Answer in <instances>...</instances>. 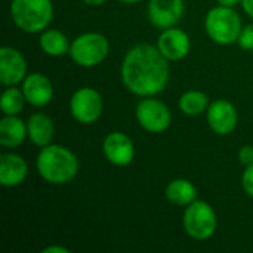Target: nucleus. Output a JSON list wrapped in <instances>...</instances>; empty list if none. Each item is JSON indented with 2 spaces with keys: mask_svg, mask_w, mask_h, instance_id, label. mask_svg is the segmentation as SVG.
<instances>
[{
  "mask_svg": "<svg viewBox=\"0 0 253 253\" xmlns=\"http://www.w3.org/2000/svg\"><path fill=\"white\" fill-rule=\"evenodd\" d=\"M209 105L208 96L200 90H188L179 98V108L185 116H199Z\"/></svg>",
  "mask_w": 253,
  "mask_h": 253,
  "instance_id": "aec40b11",
  "label": "nucleus"
},
{
  "mask_svg": "<svg viewBox=\"0 0 253 253\" xmlns=\"http://www.w3.org/2000/svg\"><path fill=\"white\" fill-rule=\"evenodd\" d=\"M110 50L108 40L101 33H84L76 37L70 46L71 59L80 67H95L101 64Z\"/></svg>",
  "mask_w": 253,
  "mask_h": 253,
  "instance_id": "39448f33",
  "label": "nucleus"
},
{
  "mask_svg": "<svg viewBox=\"0 0 253 253\" xmlns=\"http://www.w3.org/2000/svg\"><path fill=\"white\" fill-rule=\"evenodd\" d=\"M237 43L245 50H253V24H249L242 28Z\"/></svg>",
  "mask_w": 253,
  "mask_h": 253,
  "instance_id": "4be33fe9",
  "label": "nucleus"
},
{
  "mask_svg": "<svg viewBox=\"0 0 253 253\" xmlns=\"http://www.w3.org/2000/svg\"><path fill=\"white\" fill-rule=\"evenodd\" d=\"M119 1H122V3H127V4H133V3H138V1H141V0H119Z\"/></svg>",
  "mask_w": 253,
  "mask_h": 253,
  "instance_id": "c85d7f7f",
  "label": "nucleus"
},
{
  "mask_svg": "<svg viewBox=\"0 0 253 253\" xmlns=\"http://www.w3.org/2000/svg\"><path fill=\"white\" fill-rule=\"evenodd\" d=\"M39 175L49 184L62 185L70 182L79 172V160L62 145H46L37 156Z\"/></svg>",
  "mask_w": 253,
  "mask_h": 253,
  "instance_id": "f03ea898",
  "label": "nucleus"
},
{
  "mask_svg": "<svg viewBox=\"0 0 253 253\" xmlns=\"http://www.w3.org/2000/svg\"><path fill=\"white\" fill-rule=\"evenodd\" d=\"M25 95L22 92V89L18 87H7L3 93H1V111L4 113V116H18L22 108H24V102H25Z\"/></svg>",
  "mask_w": 253,
  "mask_h": 253,
  "instance_id": "412c9836",
  "label": "nucleus"
},
{
  "mask_svg": "<svg viewBox=\"0 0 253 253\" xmlns=\"http://www.w3.org/2000/svg\"><path fill=\"white\" fill-rule=\"evenodd\" d=\"M136 120L147 132L162 133L170 126L172 114L166 104L151 96H145L136 107Z\"/></svg>",
  "mask_w": 253,
  "mask_h": 253,
  "instance_id": "0eeeda50",
  "label": "nucleus"
},
{
  "mask_svg": "<svg viewBox=\"0 0 253 253\" xmlns=\"http://www.w3.org/2000/svg\"><path fill=\"white\" fill-rule=\"evenodd\" d=\"M43 253H68L70 251L65 249V248H61V246H49L46 249L42 251Z\"/></svg>",
  "mask_w": 253,
  "mask_h": 253,
  "instance_id": "393cba45",
  "label": "nucleus"
},
{
  "mask_svg": "<svg viewBox=\"0 0 253 253\" xmlns=\"http://www.w3.org/2000/svg\"><path fill=\"white\" fill-rule=\"evenodd\" d=\"M239 159L245 166L253 165V147L252 145H243L239 151Z\"/></svg>",
  "mask_w": 253,
  "mask_h": 253,
  "instance_id": "b1692460",
  "label": "nucleus"
},
{
  "mask_svg": "<svg viewBox=\"0 0 253 253\" xmlns=\"http://www.w3.org/2000/svg\"><path fill=\"white\" fill-rule=\"evenodd\" d=\"M239 122V114L236 107L227 99L213 101L208 107V123L209 127L218 135L231 133Z\"/></svg>",
  "mask_w": 253,
  "mask_h": 253,
  "instance_id": "f8f14e48",
  "label": "nucleus"
},
{
  "mask_svg": "<svg viewBox=\"0 0 253 253\" xmlns=\"http://www.w3.org/2000/svg\"><path fill=\"white\" fill-rule=\"evenodd\" d=\"M221 6H225V7H234L237 3H240L242 0H216Z\"/></svg>",
  "mask_w": 253,
  "mask_h": 253,
  "instance_id": "bb28decb",
  "label": "nucleus"
},
{
  "mask_svg": "<svg viewBox=\"0 0 253 253\" xmlns=\"http://www.w3.org/2000/svg\"><path fill=\"white\" fill-rule=\"evenodd\" d=\"M10 16L25 33H42L53 18L50 0H12Z\"/></svg>",
  "mask_w": 253,
  "mask_h": 253,
  "instance_id": "7ed1b4c3",
  "label": "nucleus"
},
{
  "mask_svg": "<svg viewBox=\"0 0 253 253\" xmlns=\"http://www.w3.org/2000/svg\"><path fill=\"white\" fill-rule=\"evenodd\" d=\"M208 36L218 44H233L242 33V19L234 7L216 6L212 7L205 19Z\"/></svg>",
  "mask_w": 253,
  "mask_h": 253,
  "instance_id": "20e7f679",
  "label": "nucleus"
},
{
  "mask_svg": "<svg viewBox=\"0 0 253 253\" xmlns=\"http://www.w3.org/2000/svg\"><path fill=\"white\" fill-rule=\"evenodd\" d=\"M166 199L176 206H188L197 199V188L188 179H173L166 187Z\"/></svg>",
  "mask_w": 253,
  "mask_h": 253,
  "instance_id": "a211bd4d",
  "label": "nucleus"
},
{
  "mask_svg": "<svg viewBox=\"0 0 253 253\" xmlns=\"http://www.w3.org/2000/svg\"><path fill=\"white\" fill-rule=\"evenodd\" d=\"M242 184H243V190L246 191V194L253 197V165L246 166V170L242 178Z\"/></svg>",
  "mask_w": 253,
  "mask_h": 253,
  "instance_id": "5701e85b",
  "label": "nucleus"
},
{
  "mask_svg": "<svg viewBox=\"0 0 253 253\" xmlns=\"http://www.w3.org/2000/svg\"><path fill=\"white\" fill-rule=\"evenodd\" d=\"M102 151L107 160L116 166H127L135 157L132 139L123 132H111L102 142Z\"/></svg>",
  "mask_w": 253,
  "mask_h": 253,
  "instance_id": "9d476101",
  "label": "nucleus"
},
{
  "mask_svg": "<svg viewBox=\"0 0 253 253\" xmlns=\"http://www.w3.org/2000/svg\"><path fill=\"white\" fill-rule=\"evenodd\" d=\"M216 213L213 208L202 200H196L187 206L184 212L185 233L196 240H208L216 231Z\"/></svg>",
  "mask_w": 253,
  "mask_h": 253,
  "instance_id": "423d86ee",
  "label": "nucleus"
},
{
  "mask_svg": "<svg viewBox=\"0 0 253 253\" xmlns=\"http://www.w3.org/2000/svg\"><path fill=\"white\" fill-rule=\"evenodd\" d=\"M22 92L28 104L34 107H44L52 101L53 87L50 80L42 73H33L22 82Z\"/></svg>",
  "mask_w": 253,
  "mask_h": 253,
  "instance_id": "4468645a",
  "label": "nucleus"
},
{
  "mask_svg": "<svg viewBox=\"0 0 253 253\" xmlns=\"http://www.w3.org/2000/svg\"><path fill=\"white\" fill-rule=\"evenodd\" d=\"M27 77V61L13 47L0 49V80L4 86H15Z\"/></svg>",
  "mask_w": 253,
  "mask_h": 253,
  "instance_id": "9b49d317",
  "label": "nucleus"
},
{
  "mask_svg": "<svg viewBox=\"0 0 253 253\" xmlns=\"http://www.w3.org/2000/svg\"><path fill=\"white\" fill-rule=\"evenodd\" d=\"M242 6L245 9V12L253 18V0H242Z\"/></svg>",
  "mask_w": 253,
  "mask_h": 253,
  "instance_id": "a878e982",
  "label": "nucleus"
},
{
  "mask_svg": "<svg viewBox=\"0 0 253 253\" xmlns=\"http://www.w3.org/2000/svg\"><path fill=\"white\" fill-rule=\"evenodd\" d=\"M182 15L184 0H150L148 3V19L160 30L175 27Z\"/></svg>",
  "mask_w": 253,
  "mask_h": 253,
  "instance_id": "1a4fd4ad",
  "label": "nucleus"
},
{
  "mask_svg": "<svg viewBox=\"0 0 253 253\" xmlns=\"http://www.w3.org/2000/svg\"><path fill=\"white\" fill-rule=\"evenodd\" d=\"M28 136L27 123L16 116H4L0 122V144L4 148L19 147Z\"/></svg>",
  "mask_w": 253,
  "mask_h": 253,
  "instance_id": "f3484780",
  "label": "nucleus"
},
{
  "mask_svg": "<svg viewBox=\"0 0 253 253\" xmlns=\"http://www.w3.org/2000/svg\"><path fill=\"white\" fill-rule=\"evenodd\" d=\"M125 86L138 96H154L160 93L169 80V64L159 47L138 44L132 47L122 64Z\"/></svg>",
  "mask_w": 253,
  "mask_h": 253,
  "instance_id": "f257e3e1",
  "label": "nucleus"
},
{
  "mask_svg": "<svg viewBox=\"0 0 253 253\" xmlns=\"http://www.w3.org/2000/svg\"><path fill=\"white\" fill-rule=\"evenodd\" d=\"M157 47L168 61H179L190 53L191 42L185 31L172 27L163 30L159 37Z\"/></svg>",
  "mask_w": 253,
  "mask_h": 253,
  "instance_id": "ddd939ff",
  "label": "nucleus"
},
{
  "mask_svg": "<svg viewBox=\"0 0 253 253\" xmlns=\"http://www.w3.org/2000/svg\"><path fill=\"white\" fill-rule=\"evenodd\" d=\"M28 173V166L25 160L12 153H4L0 157V184L6 188H13L21 185Z\"/></svg>",
  "mask_w": 253,
  "mask_h": 253,
  "instance_id": "2eb2a0df",
  "label": "nucleus"
},
{
  "mask_svg": "<svg viewBox=\"0 0 253 253\" xmlns=\"http://www.w3.org/2000/svg\"><path fill=\"white\" fill-rule=\"evenodd\" d=\"M102 98L99 92L92 87H82L71 96L70 111L71 116L83 125L95 123L102 114Z\"/></svg>",
  "mask_w": 253,
  "mask_h": 253,
  "instance_id": "6e6552de",
  "label": "nucleus"
},
{
  "mask_svg": "<svg viewBox=\"0 0 253 253\" xmlns=\"http://www.w3.org/2000/svg\"><path fill=\"white\" fill-rule=\"evenodd\" d=\"M27 132H28V138L30 141L36 145V147H46L52 142L53 139V123L52 120L43 114V113H34L28 122H27Z\"/></svg>",
  "mask_w": 253,
  "mask_h": 253,
  "instance_id": "dca6fc26",
  "label": "nucleus"
},
{
  "mask_svg": "<svg viewBox=\"0 0 253 253\" xmlns=\"http://www.w3.org/2000/svg\"><path fill=\"white\" fill-rule=\"evenodd\" d=\"M86 4H89V6H99V4H102L104 1H107V0H83Z\"/></svg>",
  "mask_w": 253,
  "mask_h": 253,
  "instance_id": "cd10ccee",
  "label": "nucleus"
},
{
  "mask_svg": "<svg viewBox=\"0 0 253 253\" xmlns=\"http://www.w3.org/2000/svg\"><path fill=\"white\" fill-rule=\"evenodd\" d=\"M40 47L50 56H62L70 52V42L64 33L58 30H44L40 36Z\"/></svg>",
  "mask_w": 253,
  "mask_h": 253,
  "instance_id": "6ab92c4d",
  "label": "nucleus"
}]
</instances>
